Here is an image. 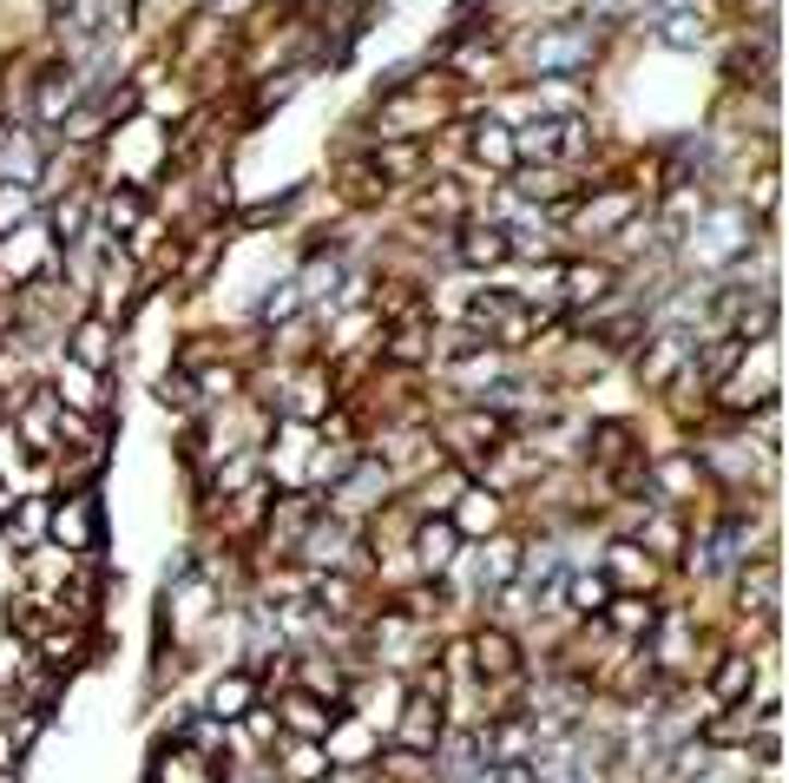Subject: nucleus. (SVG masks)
<instances>
[{
  "instance_id": "obj_1",
  "label": "nucleus",
  "mask_w": 789,
  "mask_h": 783,
  "mask_svg": "<svg viewBox=\"0 0 789 783\" xmlns=\"http://www.w3.org/2000/svg\"><path fill=\"white\" fill-rule=\"evenodd\" d=\"M533 60H539V67H572V60H585V40H546Z\"/></svg>"
},
{
  "instance_id": "obj_2",
  "label": "nucleus",
  "mask_w": 789,
  "mask_h": 783,
  "mask_svg": "<svg viewBox=\"0 0 789 783\" xmlns=\"http://www.w3.org/2000/svg\"><path fill=\"white\" fill-rule=\"evenodd\" d=\"M665 40H671V47H691V40H697V14H671V21H665Z\"/></svg>"
},
{
  "instance_id": "obj_3",
  "label": "nucleus",
  "mask_w": 789,
  "mask_h": 783,
  "mask_svg": "<svg viewBox=\"0 0 789 783\" xmlns=\"http://www.w3.org/2000/svg\"><path fill=\"white\" fill-rule=\"evenodd\" d=\"M448 540H454L448 527H435V533H422V559H428V566H441V559H448Z\"/></svg>"
},
{
  "instance_id": "obj_4",
  "label": "nucleus",
  "mask_w": 789,
  "mask_h": 783,
  "mask_svg": "<svg viewBox=\"0 0 789 783\" xmlns=\"http://www.w3.org/2000/svg\"><path fill=\"white\" fill-rule=\"evenodd\" d=\"M80 362H106V336H99L93 323L80 329Z\"/></svg>"
},
{
  "instance_id": "obj_5",
  "label": "nucleus",
  "mask_w": 789,
  "mask_h": 783,
  "mask_svg": "<svg viewBox=\"0 0 789 783\" xmlns=\"http://www.w3.org/2000/svg\"><path fill=\"white\" fill-rule=\"evenodd\" d=\"M743 685H750V665H724V672H717V691H724V698H737Z\"/></svg>"
},
{
  "instance_id": "obj_6",
  "label": "nucleus",
  "mask_w": 789,
  "mask_h": 783,
  "mask_svg": "<svg viewBox=\"0 0 789 783\" xmlns=\"http://www.w3.org/2000/svg\"><path fill=\"white\" fill-rule=\"evenodd\" d=\"M468 257H474V264H494V257H500V238H494V231H481V238L468 244Z\"/></svg>"
}]
</instances>
